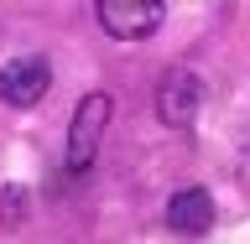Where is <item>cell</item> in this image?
Wrapping results in <instances>:
<instances>
[{
    "label": "cell",
    "instance_id": "cell-3",
    "mask_svg": "<svg viewBox=\"0 0 250 244\" xmlns=\"http://www.w3.org/2000/svg\"><path fill=\"white\" fill-rule=\"evenodd\" d=\"M47 83H52L47 57H16V62H5V68H0V104L31 109V104L47 94Z\"/></svg>",
    "mask_w": 250,
    "mask_h": 244
},
{
    "label": "cell",
    "instance_id": "cell-5",
    "mask_svg": "<svg viewBox=\"0 0 250 244\" xmlns=\"http://www.w3.org/2000/svg\"><path fill=\"white\" fill-rule=\"evenodd\" d=\"M167 229L172 234H188V239L208 234V229H214V198H208L203 187L172 192V203H167Z\"/></svg>",
    "mask_w": 250,
    "mask_h": 244
},
{
    "label": "cell",
    "instance_id": "cell-6",
    "mask_svg": "<svg viewBox=\"0 0 250 244\" xmlns=\"http://www.w3.org/2000/svg\"><path fill=\"white\" fill-rule=\"evenodd\" d=\"M21 203H26L21 187H0V229H16L21 224Z\"/></svg>",
    "mask_w": 250,
    "mask_h": 244
},
{
    "label": "cell",
    "instance_id": "cell-1",
    "mask_svg": "<svg viewBox=\"0 0 250 244\" xmlns=\"http://www.w3.org/2000/svg\"><path fill=\"white\" fill-rule=\"evenodd\" d=\"M104 125H109V99H104V94L78 99V109H73V130H68V171H73V177L94 167L99 140H104Z\"/></svg>",
    "mask_w": 250,
    "mask_h": 244
},
{
    "label": "cell",
    "instance_id": "cell-4",
    "mask_svg": "<svg viewBox=\"0 0 250 244\" xmlns=\"http://www.w3.org/2000/svg\"><path fill=\"white\" fill-rule=\"evenodd\" d=\"M198 104H203V83H198V73L177 68V73L162 78V89H156V114H162V125H172V130L193 125Z\"/></svg>",
    "mask_w": 250,
    "mask_h": 244
},
{
    "label": "cell",
    "instance_id": "cell-2",
    "mask_svg": "<svg viewBox=\"0 0 250 244\" xmlns=\"http://www.w3.org/2000/svg\"><path fill=\"white\" fill-rule=\"evenodd\" d=\"M167 16V0H99V21H104L109 37L120 42H141L151 37Z\"/></svg>",
    "mask_w": 250,
    "mask_h": 244
}]
</instances>
